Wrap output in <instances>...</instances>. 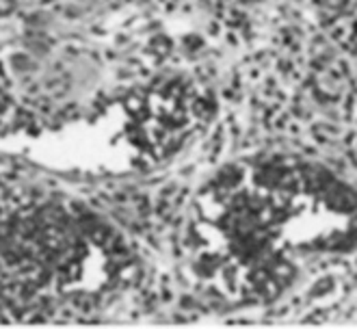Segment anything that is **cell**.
<instances>
[{"instance_id": "obj_1", "label": "cell", "mask_w": 357, "mask_h": 329, "mask_svg": "<svg viewBox=\"0 0 357 329\" xmlns=\"http://www.w3.org/2000/svg\"><path fill=\"white\" fill-rule=\"evenodd\" d=\"M184 258L204 291L229 305L280 303L357 260V189L299 154L241 156L193 197Z\"/></svg>"}]
</instances>
